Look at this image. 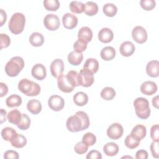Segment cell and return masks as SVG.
<instances>
[{
	"mask_svg": "<svg viewBox=\"0 0 159 159\" xmlns=\"http://www.w3.org/2000/svg\"><path fill=\"white\" fill-rule=\"evenodd\" d=\"M90 121L88 114L84 111H77L73 116L67 119L66 125L67 129L71 132L84 130L89 127Z\"/></svg>",
	"mask_w": 159,
	"mask_h": 159,
	"instance_id": "obj_1",
	"label": "cell"
},
{
	"mask_svg": "<svg viewBox=\"0 0 159 159\" xmlns=\"http://www.w3.org/2000/svg\"><path fill=\"white\" fill-rule=\"evenodd\" d=\"M24 67V61L23 58L19 56H16L11 58L5 65V72L10 77L17 76Z\"/></svg>",
	"mask_w": 159,
	"mask_h": 159,
	"instance_id": "obj_2",
	"label": "cell"
},
{
	"mask_svg": "<svg viewBox=\"0 0 159 159\" xmlns=\"http://www.w3.org/2000/svg\"><path fill=\"white\" fill-rule=\"evenodd\" d=\"M18 89L27 96H36L40 94L41 91L39 84L26 78L22 79L19 82Z\"/></svg>",
	"mask_w": 159,
	"mask_h": 159,
	"instance_id": "obj_3",
	"label": "cell"
},
{
	"mask_svg": "<svg viewBox=\"0 0 159 159\" xmlns=\"http://www.w3.org/2000/svg\"><path fill=\"white\" fill-rule=\"evenodd\" d=\"M134 106L137 116L141 119H147L150 115V108L148 101L142 97L136 98L134 101Z\"/></svg>",
	"mask_w": 159,
	"mask_h": 159,
	"instance_id": "obj_4",
	"label": "cell"
},
{
	"mask_svg": "<svg viewBox=\"0 0 159 159\" xmlns=\"http://www.w3.org/2000/svg\"><path fill=\"white\" fill-rule=\"evenodd\" d=\"M25 24V16L20 12L14 13L11 17L8 27L9 30L14 34L17 35L22 32Z\"/></svg>",
	"mask_w": 159,
	"mask_h": 159,
	"instance_id": "obj_5",
	"label": "cell"
},
{
	"mask_svg": "<svg viewBox=\"0 0 159 159\" xmlns=\"http://www.w3.org/2000/svg\"><path fill=\"white\" fill-rule=\"evenodd\" d=\"M44 26L50 31L57 30L60 25V21L59 17L53 14H49L46 15L43 19Z\"/></svg>",
	"mask_w": 159,
	"mask_h": 159,
	"instance_id": "obj_6",
	"label": "cell"
},
{
	"mask_svg": "<svg viewBox=\"0 0 159 159\" xmlns=\"http://www.w3.org/2000/svg\"><path fill=\"white\" fill-rule=\"evenodd\" d=\"M80 86L88 88L91 86L94 83L93 73L88 69L83 68L80 70Z\"/></svg>",
	"mask_w": 159,
	"mask_h": 159,
	"instance_id": "obj_7",
	"label": "cell"
},
{
	"mask_svg": "<svg viewBox=\"0 0 159 159\" xmlns=\"http://www.w3.org/2000/svg\"><path fill=\"white\" fill-rule=\"evenodd\" d=\"M124 133L123 127L119 123H113L107 129V135L112 140L120 139Z\"/></svg>",
	"mask_w": 159,
	"mask_h": 159,
	"instance_id": "obj_8",
	"label": "cell"
},
{
	"mask_svg": "<svg viewBox=\"0 0 159 159\" xmlns=\"http://www.w3.org/2000/svg\"><path fill=\"white\" fill-rule=\"evenodd\" d=\"M132 37L137 43L142 44L147 40V32L143 27L136 26L132 31Z\"/></svg>",
	"mask_w": 159,
	"mask_h": 159,
	"instance_id": "obj_9",
	"label": "cell"
},
{
	"mask_svg": "<svg viewBox=\"0 0 159 159\" xmlns=\"http://www.w3.org/2000/svg\"><path fill=\"white\" fill-rule=\"evenodd\" d=\"M48 105L52 111H60L64 107L65 101L58 95H52L48 100Z\"/></svg>",
	"mask_w": 159,
	"mask_h": 159,
	"instance_id": "obj_10",
	"label": "cell"
},
{
	"mask_svg": "<svg viewBox=\"0 0 159 159\" xmlns=\"http://www.w3.org/2000/svg\"><path fill=\"white\" fill-rule=\"evenodd\" d=\"M50 72L52 75L57 78L60 76L64 71V63L61 59L57 58L54 60L50 66Z\"/></svg>",
	"mask_w": 159,
	"mask_h": 159,
	"instance_id": "obj_11",
	"label": "cell"
},
{
	"mask_svg": "<svg viewBox=\"0 0 159 159\" xmlns=\"http://www.w3.org/2000/svg\"><path fill=\"white\" fill-rule=\"evenodd\" d=\"M57 85L59 89L65 93H69L73 91L74 87L68 81L66 75L61 74L58 77Z\"/></svg>",
	"mask_w": 159,
	"mask_h": 159,
	"instance_id": "obj_12",
	"label": "cell"
},
{
	"mask_svg": "<svg viewBox=\"0 0 159 159\" xmlns=\"http://www.w3.org/2000/svg\"><path fill=\"white\" fill-rule=\"evenodd\" d=\"M77 17L71 13H66L62 17V23L63 27L67 29H73L78 24Z\"/></svg>",
	"mask_w": 159,
	"mask_h": 159,
	"instance_id": "obj_13",
	"label": "cell"
},
{
	"mask_svg": "<svg viewBox=\"0 0 159 159\" xmlns=\"http://www.w3.org/2000/svg\"><path fill=\"white\" fill-rule=\"evenodd\" d=\"M32 76L37 80H43L47 76V71L45 66L40 63H37L33 66L31 70Z\"/></svg>",
	"mask_w": 159,
	"mask_h": 159,
	"instance_id": "obj_14",
	"label": "cell"
},
{
	"mask_svg": "<svg viewBox=\"0 0 159 159\" xmlns=\"http://www.w3.org/2000/svg\"><path fill=\"white\" fill-rule=\"evenodd\" d=\"M157 91V84L152 81H147L143 82L140 86V91L147 96H152Z\"/></svg>",
	"mask_w": 159,
	"mask_h": 159,
	"instance_id": "obj_15",
	"label": "cell"
},
{
	"mask_svg": "<svg viewBox=\"0 0 159 159\" xmlns=\"http://www.w3.org/2000/svg\"><path fill=\"white\" fill-rule=\"evenodd\" d=\"M135 50V45L130 41H125L122 42L119 48L120 54L125 57L131 56L134 53Z\"/></svg>",
	"mask_w": 159,
	"mask_h": 159,
	"instance_id": "obj_16",
	"label": "cell"
},
{
	"mask_svg": "<svg viewBox=\"0 0 159 159\" xmlns=\"http://www.w3.org/2000/svg\"><path fill=\"white\" fill-rule=\"evenodd\" d=\"M114 38V34L112 31L107 27L101 29L98 33L99 40L104 43L111 42Z\"/></svg>",
	"mask_w": 159,
	"mask_h": 159,
	"instance_id": "obj_17",
	"label": "cell"
},
{
	"mask_svg": "<svg viewBox=\"0 0 159 159\" xmlns=\"http://www.w3.org/2000/svg\"><path fill=\"white\" fill-rule=\"evenodd\" d=\"M146 72L148 76L157 78L159 75V62L158 60H152L146 66Z\"/></svg>",
	"mask_w": 159,
	"mask_h": 159,
	"instance_id": "obj_18",
	"label": "cell"
},
{
	"mask_svg": "<svg viewBox=\"0 0 159 159\" xmlns=\"http://www.w3.org/2000/svg\"><path fill=\"white\" fill-rule=\"evenodd\" d=\"M27 109L30 113L36 115L41 112L42 106L41 102L39 100L32 99L28 101L27 104Z\"/></svg>",
	"mask_w": 159,
	"mask_h": 159,
	"instance_id": "obj_19",
	"label": "cell"
},
{
	"mask_svg": "<svg viewBox=\"0 0 159 159\" xmlns=\"http://www.w3.org/2000/svg\"><path fill=\"white\" fill-rule=\"evenodd\" d=\"M116 55L114 48L111 46H107L104 47L100 53L101 57L105 61H110L113 60Z\"/></svg>",
	"mask_w": 159,
	"mask_h": 159,
	"instance_id": "obj_20",
	"label": "cell"
},
{
	"mask_svg": "<svg viewBox=\"0 0 159 159\" xmlns=\"http://www.w3.org/2000/svg\"><path fill=\"white\" fill-rule=\"evenodd\" d=\"M78 38L87 43L91 42L93 38V32L91 29L88 27H82L78 32Z\"/></svg>",
	"mask_w": 159,
	"mask_h": 159,
	"instance_id": "obj_21",
	"label": "cell"
},
{
	"mask_svg": "<svg viewBox=\"0 0 159 159\" xmlns=\"http://www.w3.org/2000/svg\"><path fill=\"white\" fill-rule=\"evenodd\" d=\"M103 152L107 156H115L119 152V147L114 142H108L104 145Z\"/></svg>",
	"mask_w": 159,
	"mask_h": 159,
	"instance_id": "obj_22",
	"label": "cell"
},
{
	"mask_svg": "<svg viewBox=\"0 0 159 159\" xmlns=\"http://www.w3.org/2000/svg\"><path fill=\"white\" fill-rule=\"evenodd\" d=\"M130 134L139 140H142L147 134L146 127L143 125L138 124L135 125L132 130Z\"/></svg>",
	"mask_w": 159,
	"mask_h": 159,
	"instance_id": "obj_23",
	"label": "cell"
},
{
	"mask_svg": "<svg viewBox=\"0 0 159 159\" xmlns=\"http://www.w3.org/2000/svg\"><path fill=\"white\" fill-rule=\"evenodd\" d=\"M74 103L78 106H83L86 105L88 102V95L82 91L77 92L73 98Z\"/></svg>",
	"mask_w": 159,
	"mask_h": 159,
	"instance_id": "obj_24",
	"label": "cell"
},
{
	"mask_svg": "<svg viewBox=\"0 0 159 159\" xmlns=\"http://www.w3.org/2000/svg\"><path fill=\"white\" fill-rule=\"evenodd\" d=\"M29 42L34 47H40L44 42V37L39 32H33L29 37Z\"/></svg>",
	"mask_w": 159,
	"mask_h": 159,
	"instance_id": "obj_25",
	"label": "cell"
},
{
	"mask_svg": "<svg viewBox=\"0 0 159 159\" xmlns=\"http://www.w3.org/2000/svg\"><path fill=\"white\" fill-rule=\"evenodd\" d=\"M83 60V55L80 53H77L75 51L71 52L68 55V62L74 66L79 65Z\"/></svg>",
	"mask_w": 159,
	"mask_h": 159,
	"instance_id": "obj_26",
	"label": "cell"
},
{
	"mask_svg": "<svg viewBox=\"0 0 159 159\" xmlns=\"http://www.w3.org/2000/svg\"><path fill=\"white\" fill-rule=\"evenodd\" d=\"M66 77L70 83L74 87L80 86V80L79 73L75 70H71L66 75Z\"/></svg>",
	"mask_w": 159,
	"mask_h": 159,
	"instance_id": "obj_27",
	"label": "cell"
},
{
	"mask_svg": "<svg viewBox=\"0 0 159 159\" xmlns=\"http://www.w3.org/2000/svg\"><path fill=\"white\" fill-rule=\"evenodd\" d=\"M10 142L12 147L17 148H20L24 147L27 144V139L26 137L22 134H17L10 141Z\"/></svg>",
	"mask_w": 159,
	"mask_h": 159,
	"instance_id": "obj_28",
	"label": "cell"
},
{
	"mask_svg": "<svg viewBox=\"0 0 159 159\" xmlns=\"http://www.w3.org/2000/svg\"><path fill=\"white\" fill-rule=\"evenodd\" d=\"M7 117L10 123L17 125L22 118V114L19 110L13 109L9 112Z\"/></svg>",
	"mask_w": 159,
	"mask_h": 159,
	"instance_id": "obj_29",
	"label": "cell"
},
{
	"mask_svg": "<svg viewBox=\"0 0 159 159\" xmlns=\"http://www.w3.org/2000/svg\"><path fill=\"white\" fill-rule=\"evenodd\" d=\"M83 68L89 70L93 74L96 73L99 69V62L95 58H88L83 65Z\"/></svg>",
	"mask_w": 159,
	"mask_h": 159,
	"instance_id": "obj_30",
	"label": "cell"
},
{
	"mask_svg": "<svg viewBox=\"0 0 159 159\" xmlns=\"http://www.w3.org/2000/svg\"><path fill=\"white\" fill-rule=\"evenodd\" d=\"M22 98L17 94L9 96L6 100V104L9 107H19L22 104Z\"/></svg>",
	"mask_w": 159,
	"mask_h": 159,
	"instance_id": "obj_31",
	"label": "cell"
},
{
	"mask_svg": "<svg viewBox=\"0 0 159 159\" xmlns=\"http://www.w3.org/2000/svg\"><path fill=\"white\" fill-rule=\"evenodd\" d=\"M98 12V4L93 1H88L85 4V9L84 12L89 16H93Z\"/></svg>",
	"mask_w": 159,
	"mask_h": 159,
	"instance_id": "obj_32",
	"label": "cell"
},
{
	"mask_svg": "<svg viewBox=\"0 0 159 159\" xmlns=\"http://www.w3.org/2000/svg\"><path fill=\"white\" fill-rule=\"evenodd\" d=\"M17 134V133L16 132V131L13 128L10 127H7L2 129L1 132L2 138L4 140L9 142H10Z\"/></svg>",
	"mask_w": 159,
	"mask_h": 159,
	"instance_id": "obj_33",
	"label": "cell"
},
{
	"mask_svg": "<svg viewBox=\"0 0 159 159\" xmlns=\"http://www.w3.org/2000/svg\"><path fill=\"white\" fill-rule=\"evenodd\" d=\"M140 140L130 134L128 135L124 140L125 145L129 149H134L137 148L140 144Z\"/></svg>",
	"mask_w": 159,
	"mask_h": 159,
	"instance_id": "obj_34",
	"label": "cell"
},
{
	"mask_svg": "<svg viewBox=\"0 0 159 159\" xmlns=\"http://www.w3.org/2000/svg\"><path fill=\"white\" fill-rule=\"evenodd\" d=\"M116 94V91L112 87H105L101 92V97L106 101L112 100Z\"/></svg>",
	"mask_w": 159,
	"mask_h": 159,
	"instance_id": "obj_35",
	"label": "cell"
},
{
	"mask_svg": "<svg viewBox=\"0 0 159 159\" xmlns=\"http://www.w3.org/2000/svg\"><path fill=\"white\" fill-rule=\"evenodd\" d=\"M70 11L75 14H81L84 12L85 4L80 1H73L70 4Z\"/></svg>",
	"mask_w": 159,
	"mask_h": 159,
	"instance_id": "obj_36",
	"label": "cell"
},
{
	"mask_svg": "<svg viewBox=\"0 0 159 159\" xmlns=\"http://www.w3.org/2000/svg\"><path fill=\"white\" fill-rule=\"evenodd\" d=\"M102 11L107 17H114L117 12V7L112 3H107L103 6Z\"/></svg>",
	"mask_w": 159,
	"mask_h": 159,
	"instance_id": "obj_37",
	"label": "cell"
},
{
	"mask_svg": "<svg viewBox=\"0 0 159 159\" xmlns=\"http://www.w3.org/2000/svg\"><path fill=\"white\" fill-rule=\"evenodd\" d=\"M43 4L45 9L49 11H56L60 7L58 0H44Z\"/></svg>",
	"mask_w": 159,
	"mask_h": 159,
	"instance_id": "obj_38",
	"label": "cell"
},
{
	"mask_svg": "<svg viewBox=\"0 0 159 159\" xmlns=\"http://www.w3.org/2000/svg\"><path fill=\"white\" fill-rule=\"evenodd\" d=\"M30 123L31 120L30 117L25 114H22V118L17 126L19 129L25 130L30 127Z\"/></svg>",
	"mask_w": 159,
	"mask_h": 159,
	"instance_id": "obj_39",
	"label": "cell"
},
{
	"mask_svg": "<svg viewBox=\"0 0 159 159\" xmlns=\"http://www.w3.org/2000/svg\"><path fill=\"white\" fill-rule=\"evenodd\" d=\"M88 43L84 40L78 39L73 44V49L74 51L77 53H81L84 52L87 48Z\"/></svg>",
	"mask_w": 159,
	"mask_h": 159,
	"instance_id": "obj_40",
	"label": "cell"
},
{
	"mask_svg": "<svg viewBox=\"0 0 159 159\" xmlns=\"http://www.w3.org/2000/svg\"><path fill=\"white\" fill-rule=\"evenodd\" d=\"M82 141L86 143L89 147L93 146L96 142V137L91 132H87L83 136Z\"/></svg>",
	"mask_w": 159,
	"mask_h": 159,
	"instance_id": "obj_41",
	"label": "cell"
},
{
	"mask_svg": "<svg viewBox=\"0 0 159 159\" xmlns=\"http://www.w3.org/2000/svg\"><path fill=\"white\" fill-rule=\"evenodd\" d=\"M88 147L89 146L86 143L83 141H80L76 143V144L75 145L74 150L76 153L79 155H82L88 151Z\"/></svg>",
	"mask_w": 159,
	"mask_h": 159,
	"instance_id": "obj_42",
	"label": "cell"
},
{
	"mask_svg": "<svg viewBox=\"0 0 159 159\" xmlns=\"http://www.w3.org/2000/svg\"><path fill=\"white\" fill-rule=\"evenodd\" d=\"M140 5L145 11H151L155 8L156 2L154 0H141Z\"/></svg>",
	"mask_w": 159,
	"mask_h": 159,
	"instance_id": "obj_43",
	"label": "cell"
},
{
	"mask_svg": "<svg viewBox=\"0 0 159 159\" xmlns=\"http://www.w3.org/2000/svg\"><path fill=\"white\" fill-rule=\"evenodd\" d=\"M150 137L153 142L159 141V126L158 124L152 126L150 129Z\"/></svg>",
	"mask_w": 159,
	"mask_h": 159,
	"instance_id": "obj_44",
	"label": "cell"
},
{
	"mask_svg": "<svg viewBox=\"0 0 159 159\" xmlns=\"http://www.w3.org/2000/svg\"><path fill=\"white\" fill-rule=\"evenodd\" d=\"M0 39H1V49L4 48H7L9 47L11 43V39L6 34H0Z\"/></svg>",
	"mask_w": 159,
	"mask_h": 159,
	"instance_id": "obj_45",
	"label": "cell"
},
{
	"mask_svg": "<svg viewBox=\"0 0 159 159\" xmlns=\"http://www.w3.org/2000/svg\"><path fill=\"white\" fill-rule=\"evenodd\" d=\"M150 151L152 152V155L154 158H158L159 157V152H158V142H152L150 146Z\"/></svg>",
	"mask_w": 159,
	"mask_h": 159,
	"instance_id": "obj_46",
	"label": "cell"
},
{
	"mask_svg": "<svg viewBox=\"0 0 159 159\" xmlns=\"http://www.w3.org/2000/svg\"><path fill=\"white\" fill-rule=\"evenodd\" d=\"M86 158L87 159H101L102 155L99 151L93 150H91L87 154Z\"/></svg>",
	"mask_w": 159,
	"mask_h": 159,
	"instance_id": "obj_47",
	"label": "cell"
},
{
	"mask_svg": "<svg viewBox=\"0 0 159 159\" xmlns=\"http://www.w3.org/2000/svg\"><path fill=\"white\" fill-rule=\"evenodd\" d=\"M19 157V154L17 152L12 150H7L4 153V158H13V159H18Z\"/></svg>",
	"mask_w": 159,
	"mask_h": 159,
	"instance_id": "obj_48",
	"label": "cell"
},
{
	"mask_svg": "<svg viewBox=\"0 0 159 159\" xmlns=\"http://www.w3.org/2000/svg\"><path fill=\"white\" fill-rule=\"evenodd\" d=\"M137 159H147L148 158V153L145 150H139L135 153Z\"/></svg>",
	"mask_w": 159,
	"mask_h": 159,
	"instance_id": "obj_49",
	"label": "cell"
},
{
	"mask_svg": "<svg viewBox=\"0 0 159 159\" xmlns=\"http://www.w3.org/2000/svg\"><path fill=\"white\" fill-rule=\"evenodd\" d=\"M8 92V88L7 85L2 83H0V97L2 98L3 96H6Z\"/></svg>",
	"mask_w": 159,
	"mask_h": 159,
	"instance_id": "obj_50",
	"label": "cell"
},
{
	"mask_svg": "<svg viewBox=\"0 0 159 159\" xmlns=\"http://www.w3.org/2000/svg\"><path fill=\"white\" fill-rule=\"evenodd\" d=\"M7 20L6 12L2 9H0V26H2Z\"/></svg>",
	"mask_w": 159,
	"mask_h": 159,
	"instance_id": "obj_51",
	"label": "cell"
},
{
	"mask_svg": "<svg viewBox=\"0 0 159 159\" xmlns=\"http://www.w3.org/2000/svg\"><path fill=\"white\" fill-rule=\"evenodd\" d=\"M7 112L4 109H1V124H2L6 120Z\"/></svg>",
	"mask_w": 159,
	"mask_h": 159,
	"instance_id": "obj_52",
	"label": "cell"
},
{
	"mask_svg": "<svg viewBox=\"0 0 159 159\" xmlns=\"http://www.w3.org/2000/svg\"><path fill=\"white\" fill-rule=\"evenodd\" d=\"M152 102L153 106L158 109V96H156L155 97L153 98Z\"/></svg>",
	"mask_w": 159,
	"mask_h": 159,
	"instance_id": "obj_53",
	"label": "cell"
}]
</instances>
